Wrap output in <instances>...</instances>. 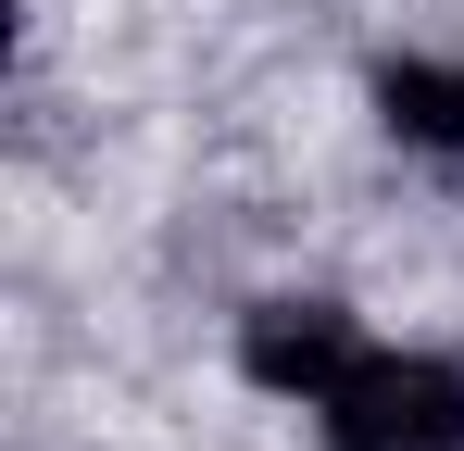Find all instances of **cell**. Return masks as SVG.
Listing matches in <instances>:
<instances>
[{
    "label": "cell",
    "instance_id": "obj_1",
    "mask_svg": "<svg viewBox=\"0 0 464 451\" xmlns=\"http://www.w3.org/2000/svg\"><path fill=\"white\" fill-rule=\"evenodd\" d=\"M314 414L326 451H464V376L440 351H364Z\"/></svg>",
    "mask_w": 464,
    "mask_h": 451
},
{
    "label": "cell",
    "instance_id": "obj_2",
    "mask_svg": "<svg viewBox=\"0 0 464 451\" xmlns=\"http://www.w3.org/2000/svg\"><path fill=\"white\" fill-rule=\"evenodd\" d=\"M238 364L264 376V389H289V401H326L339 376L364 364V339H352L339 301H264V313L238 326Z\"/></svg>",
    "mask_w": 464,
    "mask_h": 451
},
{
    "label": "cell",
    "instance_id": "obj_3",
    "mask_svg": "<svg viewBox=\"0 0 464 451\" xmlns=\"http://www.w3.org/2000/svg\"><path fill=\"white\" fill-rule=\"evenodd\" d=\"M377 113H389L401 150H427V163L464 176V63H389L377 75Z\"/></svg>",
    "mask_w": 464,
    "mask_h": 451
}]
</instances>
